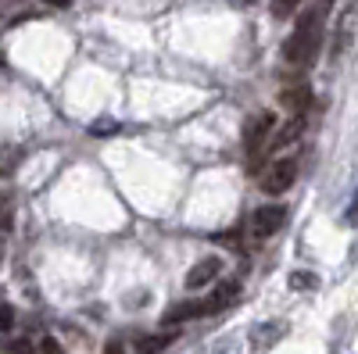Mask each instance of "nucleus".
I'll return each instance as SVG.
<instances>
[{
	"instance_id": "7",
	"label": "nucleus",
	"mask_w": 358,
	"mask_h": 354,
	"mask_svg": "<svg viewBox=\"0 0 358 354\" xmlns=\"http://www.w3.org/2000/svg\"><path fill=\"white\" fill-rule=\"evenodd\" d=\"M219 272H222V261H219V258H204V261H197L194 269L187 272V290H201V286H208Z\"/></svg>"
},
{
	"instance_id": "19",
	"label": "nucleus",
	"mask_w": 358,
	"mask_h": 354,
	"mask_svg": "<svg viewBox=\"0 0 358 354\" xmlns=\"http://www.w3.org/2000/svg\"><path fill=\"white\" fill-rule=\"evenodd\" d=\"M43 4H50V8H69V0H43Z\"/></svg>"
},
{
	"instance_id": "15",
	"label": "nucleus",
	"mask_w": 358,
	"mask_h": 354,
	"mask_svg": "<svg viewBox=\"0 0 358 354\" xmlns=\"http://www.w3.org/2000/svg\"><path fill=\"white\" fill-rule=\"evenodd\" d=\"M40 347H43V354H65V351H62V344H57L54 337H47V340H43Z\"/></svg>"
},
{
	"instance_id": "13",
	"label": "nucleus",
	"mask_w": 358,
	"mask_h": 354,
	"mask_svg": "<svg viewBox=\"0 0 358 354\" xmlns=\"http://www.w3.org/2000/svg\"><path fill=\"white\" fill-rule=\"evenodd\" d=\"M319 279L315 272H290V290H315Z\"/></svg>"
},
{
	"instance_id": "6",
	"label": "nucleus",
	"mask_w": 358,
	"mask_h": 354,
	"mask_svg": "<svg viewBox=\"0 0 358 354\" xmlns=\"http://www.w3.org/2000/svg\"><path fill=\"white\" fill-rule=\"evenodd\" d=\"M305 126H308V118L305 115H290L287 122L276 129V136L268 140V151H283V147H290V143H297V136L305 133Z\"/></svg>"
},
{
	"instance_id": "9",
	"label": "nucleus",
	"mask_w": 358,
	"mask_h": 354,
	"mask_svg": "<svg viewBox=\"0 0 358 354\" xmlns=\"http://www.w3.org/2000/svg\"><path fill=\"white\" fill-rule=\"evenodd\" d=\"M236 297H241V283H236V279L219 283V286L212 290V297H208V315H212V311H222V308H229Z\"/></svg>"
},
{
	"instance_id": "8",
	"label": "nucleus",
	"mask_w": 358,
	"mask_h": 354,
	"mask_svg": "<svg viewBox=\"0 0 358 354\" xmlns=\"http://www.w3.org/2000/svg\"><path fill=\"white\" fill-rule=\"evenodd\" d=\"M280 104L290 111V115H305L308 104H312V90L305 82H297V86H287V90L280 94Z\"/></svg>"
},
{
	"instance_id": "16",
	"label": "nucleus",
	"mask_w": 358,
	"mask_h": 354,
	"mask_svg": "<svg viewBox=\"0 0 358 354\" xmlns=\"http://www.w3.org/2000/svg\"><path fill=\"white\" fill-rule=\"evenodd\" d=\"M11 354H33V344H29V340H15L11 344Z\"/></svg>"
},
{
	"instance_id": "1",
	"label": "nucleus",
	"mask_w": 358,
	"mask_h": 354,
	"mask_svg": "<svg viewBox=\"0 0 358 354\" xmlns=\"http://www.w3.org/2000/svg\"><path fill=\"white\" fill-rule=\"evenodd\" d=\"M330 4H334V0H315V4L294 22V33L283 43V61L290 68H305L315 57L319 36H322V22H326V15H330Z\"/></svg>"
},
{
	"instance_id": "14",
	"label": "nucleus",
	"mask_w": 358,
	"mask_h": 354,
	"mask_svg": "<svg viewBox=\"0 0 358 354\" xmlns=\"http://www.w3.org/2000/svg\"><path fill=\"white\" fill-rule=\"evenodd\" d=\"M297 8H301V0H268V11H273L276 18H287V15H294Z\"/></svg>"
},
{
	"instance_id": "4",
	"label": "nucleus",
	"mask_w": 358,
	"mask_h": 354,
	"mask_svg": "<svg viewBox=\"0 0 358 354\" xmlns=\"http://www.w3.org/2000/svg\"><path fill=\"white\" fill-rule=\"evenodd\" d=\"M283 222H287L283 204H262V208L251 215V236L255 240H273V236L283 229Z\"/></svg>"
},
{
	"instance_id": "18",
	"label": "nucleus",
	"mask_w": 358,
	"mask_h": 354,
	"mask_svg": "<svg viewBox=\"0 0 358 354\" xmlns=\"http://www.w3.org/2000/svg\"><path fill=\"white\" fill-rule=\"evenodd\" d=\"M122 347H126V344H122V340H111V344H108V347H104V354H126V351H122Z\"/></svg>"
},
{
	"instance_id": "3",
	"label": "nucleus",
	"mask_w": 358,
	"mask_h": 354,
	"mask_svg": "<svg viewBox=\"0 0 358 354\" xmlns=\"http://www.w3.org/2000/svg\"><path fill=\"white\" fill-rule=\"evenodd\" d=\"M355 33H358V0H351V4L344 8V15L337 18V25H334V40H330V57L334 61H341V57L351 50Z\"/></svg>"
},
{
	"instance_id": "12",
	"label": "nucleus",
	"mask_w": 358,
	"mask_h": 354,
	"mask_svg": "<svg viewBox=\"0 0 358 354\" xmlns=\"http://www.w3.org/2000/svg\"><path fill=\"white\" fill-rule=\"evenodd\" d=\"M176 333H151V337H140L136 340V354H162L165 347H172Z\"/></svg>"
},
{
	"instance_id": "17",
	"label": "nucleus",
	"mask_w": 358,
	"mask_h": 354,
	"mask_svg": "<svg viewBox=\"0 0 358 354\" xmlns=\"http://www.w3.org/2000/svg\"><path fill=\"white\" fill-rule=\"evenodd\" d=\"M0 326H4V330L15 326V308H11V304H4V318H0Z\"/></svg>"
},
{
	"instance_id": "11",
	"label": "nucleus",
	"mask_w": 358,
	"mask_h": 354,
	"mask_svg": "<svg viewBox=\"0 0 358 354\" xmlns=\"http://www.w3.org/2000/svg\"><path fill=\"white\" fill-rule=\"evenodd\" d=\"M283 333H287L283 322H265V326H258V330L251 333V347H255V351H265V347H273Z\"/></svg>"
},
{
	"instance_id": "10",
	"label": "nucleus",
	"mask_w": 358,
	"mask_h": 354,
	"mask_svg": "<svg viewBox=\"0 0 358 354\" xmlns=\"http://www.w3.org/2000/svg\"><path fill=\"white\" fill-rule=\"evenodd\" d=\"M201 315H208V301H179V304H169L165 322L172 326V322H187V318H201Z\"/></svg>"
},
{
	"instance_id": "2",
	"label": "nucleus",
	"mask_w": 358,
	"mask_h": 354,
	"mask_svg": "<svg viewBox=\"0 0 358 354\" xmlns=\"http://www.w3.org/2000/svg\"><path fill=\"white\" fill-rule=\"evenodd\" d=\"M273 129H276V115H273V111H262V115H255V118H248V122H244V151H248L251 165H255L262 154H268Z\"/></svg>"
},
{
	"instance_id": "5",
	"label": "nucleus",
	"mask_w": 358,
	"mask_h": 354,
	"mask_svg": "<svg viewBox=\"0 0 358 354\" xmlns=\"http://www.w3.org/2000/svg\"><path fill=\"white\" fill-rule=\"evenodd\" d=\"M294 179H297V161L294 158H283L276 165H268V172L262 175V190L265 193H287Z\"/></svg>"
}]
</instances>
